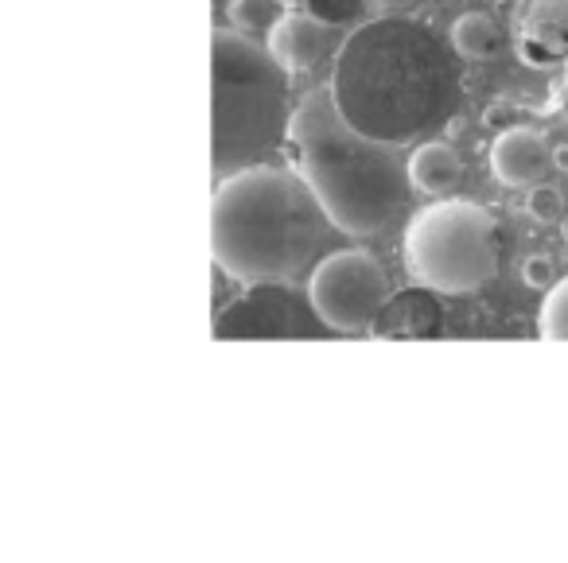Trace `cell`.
Returning <instances> with one entry per match:
<instances>
[{"label": "cell", "mask_w": 568, "mask_h": 563, "mask_svg": "<svg viewBox=\"0 0 568 563\" xmlns=\"http://www.w3.org/2000/svg\"><path fill=\"white\" fill-rule=\"evenodd\" d=\"M324 319L312 307L308 291L281 280L245 284L237 299L214 311V338H320Z\"/></svg>", "instance_id": "cell-7"}, {"label": "cell", "mask_w": 568, "mask_h": 563, "mask_svg": "<svg viewBox=\"0 0 568 563\" xmlns=\"http://www.w3.org/2000/svg\"><path fill=\"white\" fill-rule=\"evenodd\" d=\"M518 117H521V110H518V102H510V98H498V102H490L487 105V113H483V125H490V129H514L518 125Z\"/></svg>", "instance_id": "cell-18"}, {"label": "cell", "mask_w": 568, "mask_h": 563, "mask_svg": "<svg viewBox=\"0 0 568 563\" xmlns=\"http://www.w3.org/2000/svg\"><path fill=\"white\" fill-rule=\"evenodd\" d=\"M552 149L545 144L541 133L534 129H503L495 136V149H490V172L506 187H537V183L549 180L552 172Z\"/></svg>", "instance_id": "cell-8"}, {"label": "cell", "mask_w": 568, "mask_h": 563, "mask_svg": "<svg viewBox=\"0 0 568 563\" xmlns=\"http://www.w3.org/2000/svg\"><path fill=\"white\" fill-rule=\"evenodd\" d=\"M413 4H417V0H366V9H371L374 17H402Z\"/></svg>", "instance_id": "cell-20"}, {"label": "cell", "mask_w": 568, "mask_h": 563, "mask_svg": "<svg viewBox=\"0 0 568 563\" xmlns=\"http://www.w3.org/2000/svg\"><path fill=\"white\" fill-rule=\"evenodd\" d=\"M211 164L214 180L265 164L288 129V86L253 35L214 28L211 35Z\"/></svg>", "instance_id": "cell-4"}, {"label": "cell", "mask_w": 568, "mask_h": 563, "mask_svg": "<svg viewBox=\"0 0 568 563\" xmlns=\"http://www.w3.org/2000/svg\"><path fill=\"white\" fill-rule=\"evenodd\" d=\"M537 327H541L545 338H568V276L549 288L545 307H541V323H537Z\"/></svg>", "instance_id": "cell-16"}, {"label": "cell", "mask_w": 568, "mask_h": 563, "mask_svg": "<svg viewBox=\"0 0 568 563\" xmlns=\"http://www.w3.org/2000/svg\"><path fill=\"white\" fill-rule=\"evenodd\" d=\"M560 222H565V234H568V214H565V218H560Z\"/></svg>", "instance_id": "cell-23"}, {"label": "cell", "mask_w": 568, "mask_h": 563, "mask_svg": "<svg viewBox=\"0 0 568 563\" xmlns=\"http://www.w3.org/2000/svg\"><path fill=\"white\" fill-rule=\"evenodd\" d=\"M568 51V0H529L521 17V55L529 66H549Z\"/></svg>", "instance_id": "cell-11"}, {"label": "cell", "mask_w": 568, "mask_h": 563, "mask_svg": "<svg viewBox=\"0 0 568 563\" xmlns=\"http://www.w3.org/2000/svg\"><path fill=\"white\" fill-rule=\"evenodd\" d=\"M301 4L308 9V17H316L327 28H358L371 12L366 0H301Z\"/></svg>", "instance_id": "cell-15"}, {"label": "cell", "mask_w": 568, "mask_h": 563, "mask_svg": "<svg viewBox=\"0 0 568 563\" xmlns=\"http://www.w3.org/2000/svg\"><path fill=\"white\" fill-rule=\"evenodd\" d=\"M552 164L568 167V149H557V152H552Z\"/></svg>", "instance_id": "cell-21"}, {"label": "cell", "mask_w": 568, "mask_h": 563, "mask_svg": "<svg viewBox=\"0 0 568 563\" xmlns=\"http://www.w3.org/2000/svg\"><path fill=\"white\" fill-rule=\"evenodd\" d=\"M327 40H332V28L320 24L308 12H284L273 28H268V55L281 66L284 74H301L324 59Z\"/></svg>", "instance_id": "cell-9"}, {"label": "cell", "mask_w": 568, "mask_h": 563, "mask_svg": "<svg viewBox=\"0 0 568 563\" xmlns=\"http://www.w3.org/2000/svg\"><path fill=\"white\" fill-rule=\"evenodd\" d=\"M273 4H281V9H293V4H301V0H273Z\"/></svg>", "instance_id": "cell-22"}, {"label": "cell", "mask_w": 568, "mask_h": 563, "mask_svg": "<svg viewBox=\"0 0 568 563\" xmlns=\"http://www.w3.org/2000/svg\"><path fill=\"white\" fill-rule=\"evenodd\" d=\"M402 249L405 268L420 288L467 296L495 280L503 237H498V222L479 203L444 198L409 222Z\"/></svg>", "instance_id": "cell-5"}, {"label": "cell", "mask_w": 568, "mask_h": 563, "mask_svg": "<svg viewBox=\"0 0 568 563\" xmlns=\"http://www.w3.org/2000/svg\"><path fill=\"white\" fill-rule=\"evenodd\" d=\"M444 330V311L433 288H405L386 296L382 311L374 315V338H433Z\"/></svg>", "instance_id": "cell-10"}, {"label": "cell", "mask_w": 568, "mask_h": 563, "mask_svg": "<svg viewBox=\"0 0 568 563\" xmlns=\"http://www.w3.org/2000/svg\"><path fill=\"white\" fill-rule=\"evenodd\" d=\"M327 214L301 172L245 167L219 180L211 249L219 273L242 284L293 280L324 242Z\"/></svg>", "instance_id": "cell-3"}, {"label": "cell", "mask_w": 568, "mask_h": 563, "mask_svg": "<svg viewBox=\"0 0 568 563\" xmlns=\"http://www.w3.org/2000/svg\"><path fill=\"white\" fill-rule=\"evenodd\" d=\"M389 296V276L371 253L343 249L316 265L308 280V299L327 330L335 335H371L374 315Z\"/></svg>", "instance_id": "cell-6"}, {"label": "cell", "mask_w": 568, "mask_h": 563, "mask_svg": "<svg viewBox=\"0 0 568 563\" xmlns=\"http://www.w3.org/2000/svg\"><path fill=\"white\" fill-rule=\"evenodd\" d=\"M526 211H529V218H534V222L552 226V222L565 218V191L549 187V183H537V187H529Z\"/></svg>", "instance_id": "cell-17"}, {"label": "cell", "mask_w": 568, "mask_h": 563, "mask_svg": "<svg viewBox=\"0 0 568 563\" xmlns=\"http://www.w3.org/2000/svg\"><path fill=\"white\" fill-rule=\"evenodd\" d=\"M284 136L296 152L301 180L320 198L335 229L374 237L405 214L413 187L394 144L371 141L351 129L327 86L304 94V102L288 113Z\"/></svg>", "instance_id": "cell-2"}, {"label": "cell", "mask_w": 568, "mask_h": 563, "mask_svg": "<svg viewBox=\"0 0 568 563\" xmlns=\"http://www.w3.org/2000/svg\"><path fill=\"white\" fill-rule=\"evenodd\" d=\"M521 280H526L529 288H552V260L529 257L526 265H521Z\"/></svg>", "instance_id": "cell-19"}, {"label": "cell", "mask_w": 568, "mask_h": 563, "mask_svg": "<svg viewBox=\"0 0 568 563\" xmlns=\"http://www.w3.org/2000/svg\"><path fill=\"white\" fill-rule=\"evenodd\" d=\"M276 20H281V4L273 0H230V24L242 35L268 32Z\"/></svg>", "instance_id": "cell-14"}, {"label": "cell", "mask_w": 568, "mask_h": 563, "mask_svg": "<svg viewBox=\"0 0 568 563\" xmlns=\"http://www.w3.org/2000/svg\"><path fill=\"white\" fill-rule=\"evenodd\" d=\"M452 51L471 63H483V59H495L503 51V28H498L495 17L487 12H467L452 24Z\"/></svg>", "instance_id": "cell-13"}, {"label": "cell", "mask_w": 568, "mask_h": 563, "mask_svg": "<svg viewBox=\"0 0 568 563\" xmlns=\"http://www.w3.org/2000/svg\"><path fill=\"white\" fill-rule=\"evenodd\" d=\"M405 175H409V187L425 191V195H452L464 183V160L452 144L428 141L409 156Z\"/></svg>", "instance_id": "cell-12"}, {"label": "cell", "mask_w": 568, "mask_h": 563, "mask_svg": "<svg viewBox=\"0 0 568 563\" xmlns=\"http://www.w3.org/2000/svg\"><path fill=\"white\" fill-rule=\"evenodd\" d=\"M332 102L351 129L382 144H417L448 125L464 105L448 43L420 20L374 17L335 55Z\"/></svg>", "instance_id": "cell-1"}]
</instances>
